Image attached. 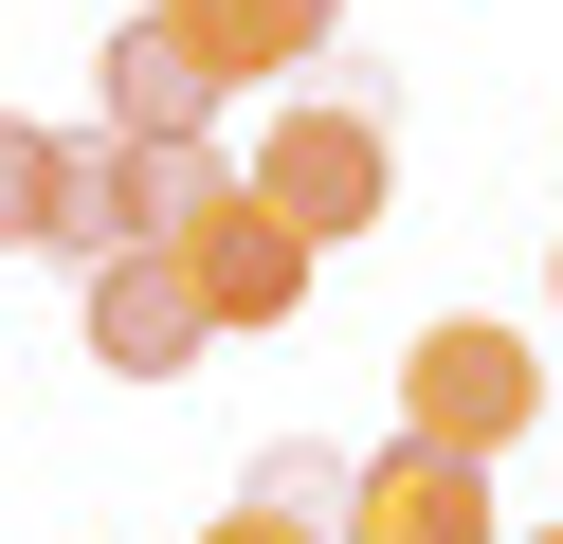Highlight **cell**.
<instances>
[{"instance_id":"obj_1","label":"cell","mask_w":563,"mask_h":544,"mask_svg":"<svg viewBox=\"0 0 563 544\" xmlns=\"http://www.w3.org/2000/svg\"><path fill=\"white\" fill-rule=\"evenodd\" d=\"M236 200L291 218L309 254H345V236H382V200H400V127H382L364 91H291L255 127V164H236Z\"/></svg>"},{"instance_id":"obj_2","label":"cell","mask_w":563,"mask_h":544,"mask_svg":"<svg viewBox=\"0 0 563 544\" xmlns=\"http://www.w3.org/2000/svg\"><path fill=\"white\" fill-rule=\"evenodd\" d=\"M236 181V145H128V127H91V145H55V254H164L200 200Z\"/></svg>"},{"instance_id":"obj_3","label":"cell","mask_w":563,"mask_h":544,"mask_svg":"<svg viewBox=\"0 0 563 544\" xmlns=\"http://www.w3.org/2000/svg\"><path fill=\"white\" fill-rule=\"evenodd\" d=\"M527 418H545V363H527L509 326L454 309V326H418V345H400V435H418V454H473V471H490Z\"/></svg>"},{"instance_id":"obj_4","label":"cell","mask_w":563,"mask_h":544,"mask_svg":"<svg viewBox=\"0 0 563 544\" xmlns=\"http://www.w3.org/2000/svg\"><path fill=\"white\" fill-rule=\"evenodd\" d=\"M164 273H183V309L219 326V345H236V326H291V309H309V236H291V218H255L236 181L183 218V236H164Z\"/></svg>"},{"instance_id":"obj_5","label":"cell","mask_w":563,"mask_h":544,"mask_svg":"<svg viewBox=\"0 0 563 544\" xmlns=\"http://www.w3.org/2000/svg\"><path fill=\"white\" fill-rule=\"evenodd\" d=\"M328 544H509V508H490V471L473 454H345V508H328Z\"/></svg>"},{"instance_id":"obj_6","label":"cell","mask_w":563,"mask_h":544,"mask_svg":"<svg viewBox=\"0 0 563 544\" xmlns=\"http://www.w3.org/2000/svg\"><path fill=\"white\" fill-rule=\"evenodd\" d=\"M164 36H183L200 55V91H309V73H328V36H345V0H146Z\"/></svg>"},{"instance_id":"obj_7","label":"cell","mask_w":563,"mask_h":544,"mask_svg":"<svg viewBox=\"0 0 563 544\" xmlns=\"http://www.w3.org/2000/svg\"><path fill=\"white\" fill-rule=\"evenodd\" d=\"M74 326H91V363H110V381H183V363L219 345V326L183 309V273H164V254H91Z\"/></svg>"},{"instance_id":"obj_8","label":"cell","mask_w":563,"mask_h":544,"mask_svg":"<svg viewBox=\"0 0 563 544\" xmlns=\"http://www.w3.org/2000/svg\"><path fill=\"white\" fill-rule=\"evenodd\" d=\"M91 73H110V127H128V145H219V91H200V55H183L164 19H110Z\"/></svg>"},{"instance_id":"obj_9","label":"cell","mask_w":563,"mask_h":544,"mask_svg":"<svg viewBox=\"0 0 563 544\" xmlns=\"http://www.w3.org/2000/svg\"><path fill=\"white\" fill-rule=\"evenodd\" d=\"M236 508H273V526H328V508H345V454H328V435H255V454H236Z\"/></svg>"},{"instance_id":"obj_10","label":"cell","mask_w":563,"mask_h":544,"mask_svg":"<svg viewBox=\"0 0 563 544\" xmlns=\"http://www.w3.org/2000/svg\"><path fill=\"white\" fill-rule=\"evenodd\" d=\"M0 254H55V127L0 109Z\"/></svg>"},{"instance_id":"obj_11","label":"cell","mask_w":563,"mask_h":544,"mask_svg":"<svg viewBox=\"0 0 563 544\" xmlns=\"http://www.w3.org/2000/svg\"><path fill=\"white\" fill-rule=\"evenodd\" d=\"M200 544H328V526H273V508H219Z\"/></svg>"},{"instance_id":"obj_12","label":"cell","mask_w":563,"mask_h":544,"mask_svg":"<svg viewBox=\"0 0 563 544\" xmlns=\"http://www.w3.org/2000/svg\"><path fill=\"white\" fill-rule=\"evenodd\" d=\"M545 290H563V236H545Z\"/></svg>"},{"instance_id":"obj_13","label":"cell","mask_w":563,"mask_h":544,"mask_svg":"<svg viewBox=\"0 0 563 544\" xmlns=\"http://www.w3.org/2000/svg\"><path fill=\"white\" fill-rule=\"evenodd\" d=\"M509 544H563V526H509Z\"/></svg>"},{"instance_id":"obj_14","label":"cell","mask_w":563,"mask_h":544,"mask_svg":"<svg viewBox=\"0 0 563 544\" xmlns=\"http://www.w3.org/2000/svg\"><path fill=\"white\" fill-rule=\"evenodd\" d=\"M545 418H563V381H545Z\"/></svg>"}]
</instances>
